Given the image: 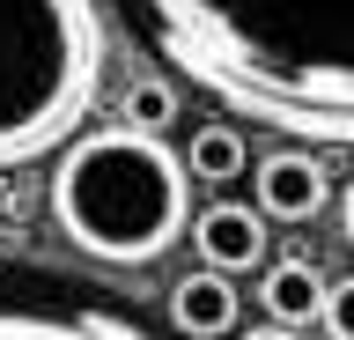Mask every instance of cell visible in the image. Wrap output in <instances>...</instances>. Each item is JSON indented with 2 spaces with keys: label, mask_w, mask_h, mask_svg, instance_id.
<instances>
[{
  "label": "cell",
  "mask_w": 354,
  "mask_h": 340,
  "mask_svg": "<svg viewBox=\"0 0 354 340\" xmlns=\"http://www.w3.org/2000/svg\"><path fill=\"white\" fill-rule=\"evenodd\" d=\"M162 45L243 126L310 148L354 141V0H140Z\"/></svg>",
  "instance_id": "6da1fadb"
},
{
  "label": "cell",
  "mask_w": 354,
  "mask_h": 340,
  "mask_svg": "<svg viewBox=\"0 0 354 340\" xmlns=\"http://www.w3.org/2000/svg\"><path fill=\"white\" fill-rule=\"evenodd\" d=\"M185 178L192 185H229L243 178V163H251V134H243L236 118H207V126H192V141H185Z\"/></svg>",
  "instance_id": "ba28073f"
},
{
  "label": "cell",
  "mask_w": 354,
  "mask_h": 340,
  "mask_svg": "<svg viewBox=\"0 0 354 340\" xmlns=\"http://www.w3.org/2000/svg\"><path fill=\"white\" fill-rule=\"evenodd\" d=\"M243 170H251V207H259L266 222H317L325 200H332V170H325V156L310 141L273 148V156L243 163Z\"/></svg>",
  "instance_id": "277c9868"
},
{
  "label": "cell",
  "mask_w": 354,
  "mask_h": 340,
  "mask_svg": "<svg viewBox=\"0 0 354 340\" xmlns=\"http://www.w3.org/2000/svg\"><path fill=\"white\" fill-rule=\"evenodd\" d=\"M52 222L96 267H155L185 244L192 222V178L162 134L140 126H74L52 148L44 178Z\"/></svg>",
  "instance_id": "7a4b0ae2"
},
{
  "label": "cell",
  "mask_w": 354,
  "mask_h": 340,
  "mask_svg": "<svg viewBox=\"0 0 354 340\" xmlns=\"http://www.w3.org/2000/svg\"><path fill=\"white\" fill-rule=\"evenodd\" d=\"M185 229H192L199 267H221V274H259V259L273 251V222L251 200H207V207H192Z\"/></svg>",
  "instance_id": "5b68a950"
},
{
  "label": "cell",
  "mask_w": 354,
  "mask_h": 340,
  "mask_svg": "<svg viewBox=\"0 0 354 340\" xmlns=\"http://www.w3.org/2000/svg\"><path fill=\"white\" fill-rule=\"evenodd\" d=\"M259 311H266V333H310L317 311H325V274L310 267L303 251H266L259 259Z\"/></svg>",
  "instance_id": "8992f818"
},
{
  "label": "cell",
  "mask_w": 354,
  "mask_h": 340,
  "mask_svg": "<svg viewBox=\"0 0 354 340\" xmlns=\"http://www.w3.org/2000/svg\"><path fill=\"white\" fill-rule=\"evenodd\" d=\"M317 325H325L332 340L354 333V281H325V311H317Z\"/></svg>",
  "instance_id": "30bf717a"
},
{
  "label": "cell",
  "mask_w": 354,
  "mask_h": 340,
  "mask_svg": "<svg viewBox=\"0 0 354 340\" xmlns=\"http://www.w3.org/2000/svg\"><path fill=\"white\" fill-rule=\"evenodd\" d=\"M118 118L140 126V134H170L177 126V89L162 74H140V82H126V96H118Z\"/></svg>",
  "instance_id": "9c48e42d"
},
{
  "label": "cell",
  "mask_w": 354,
  "mask_h": 340,
  "mask_svg": "<svg viewBox=\"0 0 354 340\" xmlns=\"http://www.w3.org/2000/svg\"><path fill=\"white\" fill-rule=\"evenodd\" d=\"M162 311H170V325L185 340H221V333H236V274H221V267H192V274H177L170 296H162Z\"/></svg>",
  "instance_id": "52a82bcc"
},
{
  "label": "cell",
  "mask_w": 354,
  "mask_h": 340,
  "mask_svg": "<svg viewBox=\"0 0 354 340\" xmlns=\"http://www.w3.org/2000/svg\"><path fill=\"white\" fill-rule=\"evenodd\" d=\"M104 89L96 0H0V170L52 156Z\"/></svg>",
  "instance_id": "3957f363"
}]
</instances>
